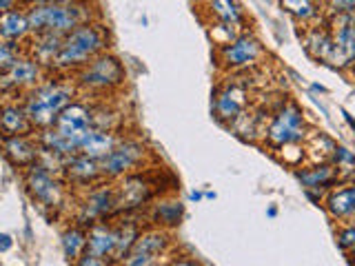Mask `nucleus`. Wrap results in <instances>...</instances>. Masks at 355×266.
<instances>
[{
    "label": "nucleus",
    "mask_w": 355,
    "mask_h": 266,
    "mask_svg": "<svg viewBox=\"0 0 355 266\" xmlns=\"http://www.w3.org/2000/svg\"><path fill=\"white\" fill-rule=\"evenodd\" d=\"M173 247V238L171 233L162 229V227H153V224H144L140 236L133 244V249L129 251V255L122 264L127 266H153V264H160L162 258L169 255Z\"/></svg>",
    "instance_id": "nucleus-10"
},
{
    "label": "nucleus",
    "mask_w": 355,
    "mask_h": 266,
    "mask_svg": "<svg viewBox=\"0 0 355 266\" xmlns=\"http://www.w3.org/2000/svg\"><path fill=\"white\" fill-rule=\"evenodd\" d=\"M249 107V89L240 82H222L216 87L214 100H211V111L214 118L222 125H233L238 118L247 114Z\"/></svg>",
    "instance_id": "nucleus-14"
},
{
    "label": "nucleus",
    "mask_w": 355,
    "mask_h": 266,
    "mask_svg": "<svg viewBox=\"0 0 355 266\" xmlns=\"http://www.w3.org/2000/svg\"><path fill=\"white\" fill-rule=\"evenodd\" d=\"M71 80L83 98H114L118 91H122V87L127 82V69L118 55L111 51H103L87 64H83L78 71H73Z\"/></svg>",
    "instance_id": "nucleus-3"
},
{
    "label": "nucleus",
    "mask_w": 355,
    "mask_h": 266,
    "mask_svg": "<svg viewBox=\"0 0 355 266\" xmlns=\"http://www.w3.org/2000/svg\"><path fill=\"white\" fill-rule=\"evenodd\" d=\"M322 3H327V0H322Z\"/></svg>",
    "instance_id": "nucleus-46"
},
{
    "label": "nucleus",
    "mask_w": 355,
    "mask_h": 266,
    "mask_svg": "<svg viewBox=\"0 0 355 266\" xmlns=\"http://www.w3.org/2000/svg\"><path fill=\"white\" fill-rule=\"evenodd\" d=\"M144 213V222L153 227H162L166 231H171L175 227L182 224L184 220V204L182 200L173 195L171 191L160 193L158 197H153L149 206L142 211Z\"/></svg>",
    "instance_id": "nucleus-17"
},
{
    "label": "nucleus",
    "mask_w": 355,
    "mask_h": 266,
    "mask_svg": "<svg viewBox=\"0 0 355 266\" xmlns=\"http://www.w3.org/2000/svg\"><path fill=\"white\" fill-rule=\"evenodd\" d=\"M149 160H151V149L147 144L136 136H125L122 133L116 147L100 160V171H103L105 180L116 182L129 173L147 169Z\"/></svg>",
    "instance_id": "nucleus-7"
},
{
    "label": "nucleus",
    "mask_w": 355,
    "mask_h": 266,
    "mask_svg": "<svg viewBox=\"0 0 355 266\" xmlns=\"http://www.w3.org/2000/svg\"><path fill=\"white\" fill-rule=\"evenodd\" d=\"M36 140H38V147L40 151H47V153H55V155H62V158H69V155L78 153L76 147L71 142H67L58 131L53 127H44L36 131Z\"/></svg>",
    "instance_id": "nucleus-31"
},
{
    "label": "nucleus",
    "mask_w": 355,
    "mask_h": 266,
    "mask_svg": "<svg viewBox=\"0 0 355 266\" xmlns=\"http://www.w3.org/2000/svg\"><path fill=\"white\" fill-rule=\"evenodd\" d=\"M324 211L331 220L347 222L355 215V182H338L333 188H329L322 202Z\"/></svg>",
    "instance_id": "nucleus-23"
},
{
    "label": "nucleus",
    "mask_w": 355,
    "mask_h": 266,
    "mask_svg": "<svg viewBox=\"0 0 355 266\" xmlns=\"http://www.w3.org/2000/svg\"><path fill=\"white\" fill-rule=\"evenodd\" d=\"M0 153L18 171L36 164L40 155L36 133H31V136H0Z\"/></svg>",
    "instance_id": "nucleus-19"
},
{
    "label": "nucleus",
    "mask_w": 355,
    "mask_h": 266,
    "mask_svg": "<svg viewBox=\"0 0 355 266\" xmlns=\"http://www.w3.org/2000/svg\"><path fill=\"white\" fill-rule=\"evenodd\" d=\"M0 264H3V260H0Z\"/></svg>",
    "instance_id": "nucleus-47"
},
{
    "label": "nucleus",
    "mask_w": 355,
    "mask_h": 266,
    "mask_svg": "<svg viewBox=\"0 0 355 266\" xmlns=\"http://www.w3.org/2000/svg\"><path fill=\"white\" fill-rule=\"evenodd\" d=\"M62 180L73 193H80L85 188L103 182V171H100V160L89 158L85 153H73L64 160Z\"/></svg>",
    "instance_id": "nucleus-16"
},
{
    "label": "nucleus",
    "mask_w": 355,
    "mask_h": 266,
    "mask_svg": "<svg viewBox=\"0 0 355 266\" xmlns=\"http://www.w3.org/2000/svg\"><path fill=\"white\" fill-rule=\"evenodd\" d=\"M60 49H62V36L60 33H51V31L31 33V38L25 44V53H29L47 73L53 71V64H55V58H58Z\"/></svg>",
    "instance_id": "nucleus-22"
},
{
    "label": "nucleus",
    "mask_w": 355,
    "mask_h": 266,
    "mask_svg": "<svg viewBox=\"0 0 355 266\" xmlns=\"http://www.w3.org/2000/svg\"><path fill=\"white\" fill-rule=\"evenodd\" d=\"M22 53H25V44H16V42L0 40V73L7 71L9 66L14 64Z\"/></svg>",
    "instance_id": "nucleus-33"
},
{
    "label": "nucleus",
    "mask_w": 355,
    "mask_h": 266,
    "mask_svg": "<svg viewBox=\"0 0 355 266\" xmlns=\"http://www.w3.org/2000/svg\"><path fill=\"white\" fill-rule=\"evenodd\" d=\"M60 136L71 142L76 151L80 149L83 140L94 131V122H92V103L87 98L78 96L71 105H67L62 109V114L55 118V122L51 125Z\"/></svg>",
    "instance_id": "nucleus-13"
},
{
    "label": "nucleus",
    "mask_w": 355,
    "mask_h": 266,
    "mask_svg": "<svg viewBox=\"0 0 355 266\" xmlns=\"http://www.w3.org/2000/svg\"><path fill=\"white\" fill-rule=\"evenodd\" d=\"M205 197H207V200H216V193H214V191H207Z\"/></svg>",
    "instance_id": "nucleus-43"
},
{
    "label": "nucleus",
    "mask_w": 355,
    "mask_h": 266,
    "mask_svg": "<svg viewBox=\"0 0 355 266\" xmlns=\"http://www.w3.org/2000/svg\"><path fill=\"white\" fill-rule=\"evenodd\" d=\"M282 9L300 25H315L324 16V3L322 0H280Z\"/></svg>",
    "instance_id": "nucleus-28"
},
{
    "label": "nucleus",
    "mask_w": 355,
    "mask_h": 266,
    "mask_svg": "<svg viewBox=\"0 0 355 266\" xmlns=\"http://www.w3.org/2000/svg\"><path fill=\"white\" fill-rule=\"evenodd\" d=\"M295 177L302 184L304 191H320V193H327L329 188H333L342 180L338 166L327 160L315 162L311 166H295Z\"/></svg>",
    "instance_id": "nucleus-21"
},
{
    "label": "nucleus",
    "mask_w": 355,
    "mask_h": 266,
    "mask_svg": "<svg viewBox=\"0 0 355 266\" xmlns=\"http://www.w3.org/2000/svg\"><path fill=\"white\" fill-rule=\"evenodd\" d=\"M116 249H118V231H116L114 218L100 220L87 229V251L85 253L103 260L109 266V264H116Z\"/></svg>",
    "instance_id": "nucleus-18"
},
{
    "label": "nucleus",
    "mask_w": 355,
    "mask_h": 266,
    "mask_svg": "<svg viewBox=\"0 0 355 266\" xmlns=\"http://www.w3.org/2000/svg\"><path fill=\"white\" fill-rule=\"evenodd\" d=\"M327 14H355V0H327Z\"/></svg>",
    "instance_id": "nucleus-35"
},
{
    "label": "nucleus",
    "mask_w": 355,
    "mask_h": 266,
    "mask_svg": "<svg viewBox=\"0 0 355 266\" xmlns=\"http://www.w3.org/2000/svg\"><path fill=\"white\" fill-rule=\"evenodd\" d=\"M31 33H69L71 29L85 25L92 20H103L100 18L98 5L94 0H69V3L60 5H31L27 7Z\"/></svg>",
    "instance_id": "nucleus-4"
},
{
    "label": "nucleus",
    "mask_w": 355,
    "mask_h": 266,
    "mask_svg": "<svg viewBox=\"0 0 355 266\" xmlns=\"http://www.w3.org/2000/svg\"><path fill=\"white\" fill-rule=\"evenodd\" d=\"M47 71L31 58L29 53H22L20 58L0 73V96H20L27 94L31 87H36Z\"/></svg>",
    "instance_id": "nucleus-15"
},
{
    "label": "nucleus",
    "mask_w": 355,
    "mask_h": 266,
    "mask_svg": "<svg viewBox=\"0 0 355 266\" xmlns=\"http://www.w3.org/2000/svg\"><path fill=\"white\" fill-rule=\"evenodd\" d=\"M116 195H118V213H133V211H144L153 197L160 195V188L147 169L129 173L116 180Z\"/></svg>",
    "instance_id": "nucleus-11"
},
{
    "label": "nucleus",
    "mask_w": 355,
    "mask_h": 266,
    "mask_svg": "<svg viewBox=\"0 0 355 266\" xmlns=\"http://www.w3.org/2000/svg\"><path fill=\"white\" fill-rule=\"evenodd\" d=\"M202 16L207 18V25H222L236 31H244L249 20L238 0H209L202 5Z\"/></svg>",
    "instance_id": "nucleus-20"
},
{
    "label": "nucleus",
    "mask_w": 355,
    "mask_h": 266,
    "mask_svg": "<svg viewBox=\"0 0 355 266\" xmlns=\"http://www.w3.org/2000/svg\"><path fill=\"white\" fill-rule=\"evenodd\" d=\"M109 47H111V36L105 22L103 20L85 22V25L76 27L62 36V49L58 53V58H55L53 71L71 76L83 64L96 58L98 53L109 51Z\"/></svg>",
    "instance_id": "nucleus-2"
},
{
    "label": "nucleus",
    "mask_w": 355,
    "mask_h": 266,
    "mask_svg": "<svg viewBox=\"0 0 355 266\" xmlns=\"http://www.w3.org/2000/svg\"><path fill=\"white\" fill-rule=\"evenodd\" d=\"M202 197H205L202 191H191V195H189V200H191V202H200Z\"/></svg>",
    "instance_id": "nucleus-40"
},
{
    "label": "nucleus",
    "mask_w": 355,
    "mask_h": 266,
    "mask_svg": "<svg viewBox=\"0 0 355 266\" xmlns=\"http://www.w3.org/2000/svg\"><path fill=\"white\" fill-rule=\"evenodd\" d=\"M92 103V122L94 129H105V131H120L125 127V116L109 103V98H98L89 100Z\"/></svg>",
    "instance_id": "nucleus-29"
},
{
    "label": "nucleus",
    "mask_w": 355,
    "mask_h": 266,
    "mask_svg": "<svg viewBox=\"0 0 355 266\" xmlns=\"http://www.w3.org/2000/svg\"><path fill=\"white\" fill-rule=\"evenodd\" d=\"M327 27L331 31L329 62L338 69L355 64V14H329Z\"/></svg>",
    "instance_id": "nucleus-12"
},
{
    "label": "nucleus",
    "mask_w": 355,
    "mask_h": 266,
    "mask_svg": "<svg viewBox=\"0 0 355 266\" xmlns=\"http://www.w3.org/2000/svg\"><path fill=\"white\" fill-rule=\"evenodd\" d=\"M16 5H22V3H20V0H0V16H3L5 11L14 9Z\"/></svg>",
    "instance_id": "nucleus-38"
},
{
    "label": "nucleus",
    "mask_w": 355,
    "mask_h": 266,
    "mask_svg": "<svg viewBox=\"0 0 355 266\" xmlns=\"http://www.w3.org/2000/svg\"><path fill=\"white\" fill-rule=\"evenodd\" d=\"M122 138L120 131H105V129H94L89 136L83 140L78 153H85L94 160H103L105 155L116 147L118 140Z\"/></svg>",
    "instance_id": "nucleus-27"
},
{
    "label": "nucleus",
    "mask_w": 355,
    "mask_h": 266,
    "mask_svg": "<svg viewBox=\"0 0 355 266\" xmlns=\"http://www.w3.org/2000/svg\"><path fill=\"white\" fill-rule=\"evenodd\" d=\"M11 247H14V238H11L9 233H0V255L7 253Z\"/></svg>",
    "instance_id": "nucleus-36"
},
{
    "label": "nucleus",
    "mask_w": 355,
    "mask_h": 266,
    "mask_svg": "<svg viewBox=\"0 0 355 266\" xmlns=\"http://www.w3.org/2000/svg\"><path fill=\"white\" fill-rule=\"evenodd\" d=\"M347 255H349V258H351V262H355V249H353L351 253H347Z\"/></svg>",
    "instance_id": "nucleus-44"
},
{
    "label": "nucleus",
    "mask_w": 355,
    "mask_h": 266,
    "mask_svg": "<svg viewBox=\"0 0 355 266\" xmlns=\"http://www.w3.org/2000/svg\"><path fill=\"white\" fill-rule=\"evenodd\" d=\"M336 242H338V247L344 255L355 249V224L351 220L340 222V227L336 231Z\"/></svg>",
    "instance_id": "nucleus-34"
},
{
    "label": "nucleus",
    "mask_w": 355,
    "mask_h": 266,
    "mask_svg": "<svg viewBox=\"0 0 355 266\" xmlns=\"http://www.w3.org/2000/svg\"><path fill=\"white\" fill-rule=\"evenodd\" d=\"M266 215H269V218H275V215H277V209H275V206H271L269 211H266Z\"/></svg>",
    "instance_id": "nucleus-42"
},
{
    "label": "nucleus",
    "mask_w": 355,
    "mask_h": 266,
    "mask_svg": "<svg viewBox=\"0 0 355 266\" xmlns=\"http://www.w3.org/2000/svg\"><path fill=\"white\" fill-rule=\"evenodd\" d=\"M311 89H313V91H320V94H327V89L322 85H311Z\"/></svg>",
    "instance_id": "nucleus-41"
},
{
    "label": "nucleus",
    "mask_w": 355,
    "mask_h": 266,
    "mask_svg": "<svg viewBox=\"0 0 355 266\" xmlns=\"http://www.w3.org/2000/svg\"><path fill=\"white\" fill-rule=\"evenodd\" d=\"M340 114H342V118H344V120H347V125H349V127H351V129L355 131V118H353V116L349 114L347 109H340Z\"/></svg>",
    "instance_id": "nucleus-39"
},
{
    "label": "nucleus",
    "mask_w": 355,
    "mask_h": 266,
    "mask_svg": "<svg viewBox=\"0 0 355 266\" xmlns=\"http://www.w3.org/2000/svg\"><path fill=\"white\" fill-rule=\"evenodd\" d=\"M262 58H264V44L249 31H242L240 36L216 47L218 66L231 73L247 71L258 64Z\"/></svg>",
    "instance_id": "nucleus-9"
},
{
    "label": "nucleus",
    "mask_w": 355,
    "mask_h": 266,
    "mask_svg": "<svg viewBox=\"0 0 355 266\" xmlns=\"http://www.w3.org/2000/svg\"><path fill=\"white\" fill-rule=\"evenodd\" d=\"M196 3H198V5H205V3H209V0H196Z\"/></svg>",
    "instance_id": "nucleus-45"
},
{
    "label": "nucleus",
    "mask_w": 355,
    "mask_h": 266,
    "mask_svg": "<svg viewBox=\"0 0 355 266\" xmlns=\"http://www.w3.org/2000/svg\"><path fill=\"white\" fill-rule=\"evenodd\" d=\"M22 186H25L31 202L47 215H58L67 211L73 197V191L67 186L62 177L44 169L40 162L22 169Z\"/></svg>",
    "instance_id": "nucleus-5"
},
{
    "label": "nucleus",
    "mask_w": 355,
    "mask_h": 266,
    "mask_svg": "<svg viewBox=\"0 0 355 266\" xmlns=\"http://www.w3.org/2000/svg\"><path fill=\"white\" fill-rule=\"evenodd\" d=\"M25 7H31V5H60V3H69V0H20Z\"/></svg>",
    "instance_id": "nucleus-37"
},
{
    "label": "nucleus",
    "mask_w": 355,
    "mask_h": 266,
    "mask_svg": "<svg viewBox=\"0 0 355 266\" xmlns=\"http://www.w3.org/2000/svg\"><path fill=\"white\" fill-rule=\"evenodd\" d=\"M29 38H31V25L25 5H16L14 9L5 11L0 16V40L27 44Z\"/></svg>",
    "instance_id": "nucleus-24"
},
{
    "label": "nucleus",
    "mask_w": 355,
    "mask_h": 266,
    "mask_svg": "<svg viewBox=\"0 0 355 266\" xmlns=\"http://www.w3.org/2000/svg\"><path fill=\"white\" fill-rule=\"evenodd\" d=\"M302 44L306 53L311 55V58H315L320 62H329V55H331V31L324 25H306L304 29V36H302Z\"/></svg>",
    "instance_id": "nucleus-26"
},
{
    "label": "nucleus",
    "mask_w": 355,
    "mask_h": 266,
    "mask_svg": "<svg viewBox=\"0 0 355 266\" xmlns=\"http://www.w3.org/2000/svg\"><path fill=\"white\" fill-rule=\"evenodd\" d=\"M36 127L31 125L22 103H5L0 105V136H31Z\"/></svg>",
    "instance_id": "nucleus-25"
},
{
    "label": "nucleus",
    "mask_w": 355,
    "mask_h": 266,
    "mask_svg": "<svg viewBox=\"0 0 355 266\" xmlns=\"http://www.w3.org/2000/svg\"><path fill=\"white\" fill-rule=\"evenodd\" d=\"M329 160L340 169L342 180H344V173L355 169V153L351 149H347V147H342V144H336V147H333Z\"/></svg>",
    "instance_id": "nucleus-32"
},
{
    "label": "nucleus",
    "mask_w": 355,
    "mask_h": 266,
    "mask_svg": "<svg viewBox=\"0 0 355 266\" xmlns=\"http://www.w3.org/2000/svg\"><path fill=\"white\" fill-rule=\"evenodd\" d=\"M60 249L67 262H78L80 255L87 251V227L78 224L71 220V224H67L60 233Z\"/></svg>",
    "instance_id": "nucleus-30"
},
{
    "label": "nucleus",
    "mask_w": 355,
    "mask_h": 266,
    "mask_svg": "<svg viewBox=\"0 0 355 266\" xmlns=\"http://www.w3.org/2000/svg\"><path fill=\"white\" fill-rule=\"evenodd\" d=\"M71 215H73V222H78V224H83L87 229L100 220H111L114 215H118L116 182L103 180L80 191L73 204Z\"/></svg>",
    "instance_id": "nucleus-8"
},
{
    "label": "nucleus",
    "mask_w": 355,
    "mask_h": 266,
    "mask_svg": "<svg viewBox=\"0 0 355 266\" xmlns=\"http://www.w3.org/2000/svg\"><path fill=\"white\" fill-rule=\"evenodd\" d=\"M309 138V125L304 111L295 103H280L266 120L264 142L271 151H277L286 144H304Z\"/></svg>",
    "instance_id": "nucleus-6"
},
{
    "label": "nucleus",
    "mask_w": 355,
    "mask_h": 266,
    "mask_svg": "<svg viewBox=\"0 0 355 266\" xmlns=\"http://www.w3.org/2000/svg\"><path fill=\"white\" fill-rule=\"evenodd\" d=\"M78 96L80 94H78V87L73 85L71 76L51 71L36 87H31L27 94H22V107H25L31 125L38 131L51 127L55 118L62 114V109L71 105Z\"/></svg>",
    "instance_id": "nucleus-1"
}]
</instances>
